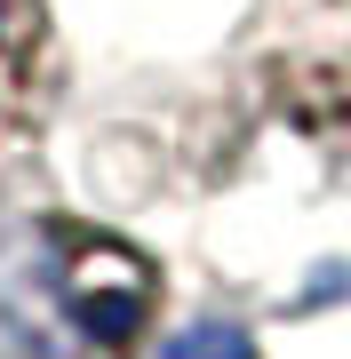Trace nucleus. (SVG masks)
Segmentation results:
<instances>
[{"label":"nucleus","mask_w":351,"mask_h":359,"mask_svg":"<svg viewBox=\"0 0 351 359\" xmlns=\"http://www.w3.org/2000/svg\"><path fill=\"white\" fill-rule=\"evenodd\" d=\"M256 65L303 136L351 144V0H280Z\"/></svg>","instance_id":"nucleus-1"},{"label":"nucleus","mask_w":351,"mask_h":359,"mask_svg":"<svg viewBox=\"0 0 351 359\" xmlns=\"http://www.w3.org/2000/svg\"><path fill=\"white\" fill-rule=\"evenodd\" d=\"M56 304H64L72 335H88L96 351H128L144 311H152V264L136 248H112V240H80V256L64 264L56 280Z\"/></svg>","instance_id":"nucleus-2"},{"label":"nucleus","mask_w":351,"mask_h":359,"mask_svg":"<svg viewBox=\"0 0 351 359\" xmlns=\"http://www.w3.org/2000/svg\"><path fill=\"white\" fill-rule=\"evenodd\" d=\"M56 80H64V56H56L48 0H0V160L48 128Z\"/></svg>","instance_id":"nucleus-3"},{"label":"nucleus","mask_w":351,"mask_h":359,"mask_svg":"<svg viewBox=\"0 0 351 359\" xmlns=\"http://www.w3.org/2000/svg\"><path fill=\"white\" fill-rule=\"evenodd\" d=\"M168 359H256V344H247L240 327H223V320H200V327H184Z\"/></svg>","instance_id":"nucleus-4"}]
</instances>
